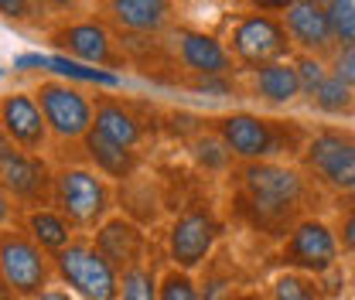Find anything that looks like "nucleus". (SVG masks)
Here are the masks:
<instances>
[{
  "instance_id": "nucleus-33",
  "label": "nucleus",
  "mask_w": 355,
  "mask_h": 300,
  "mask_svg": "<svg viewBox=\"0 0 355 300\" xmlns=\"http://www.w3.org/2000/svg\"><path fill=\"white\" fill-rule=\"evenodd\" d=\"M304 300H324V294H321V297H304Z\"/></svg>"
},
{
  "instance_id": "nucleus-12",
  "label": "nucleus",
  "mask_w": 355,
  "mask_h": 300,
  "mask_svg": "<svg viewBox=\"0 0 355 300\" xmlns=\"http://www.w3.org/2000/svg\"><path fill=\"white\" fill-rule=\"evenodd\" d=\"M342 259V242L338 232L324 222V218H301L280 242L277 249V263L284 270H297V273H311V276H324L338 266Z\"/></svg>"
},
{
  "instance_id": "nucleus-26",
  "label": "nucleus",
  "mask_w": 355,
  "mask_h": 300,
  "mask_svg": "<svg viewBox=\"0 0 355 300\" xmlns=\"http://www.w3.org/2000/svg\"><path fill=\"white\" fill-rule=\"evenodd\" d=\"M0 14L14 28H38L42 31L44 24H48V14L35 0H0Z\"/></svg>"
},
{
  "instance_id": "nucleus-28",
  "label": "nucleus",
  "mask_w": 355,
  "mask_h": 300,
  "mask_svg": "<svg viewBox=\"0 0 355 300\" xmlns=\"http://www.w3.org/2000/svg\"><path fill=\"white\" fill-rule=\"evenodd\" d=\"M328 65H331L335 79H342L345 86L355 89V44H338L335 55L328 58Z\"/></svg>"
},
{
  "instance_id": "nucleus-8",
  "label": "nucleus",
  "mask_w": 355,
  "mask_h": 300,
  "mask_svg": "<svg viewBox=\"0 0 355 300\" xmlns=\"http://www.w3.org/2000/svg\"><path fill=\"white\" fill-rule=\"evenodd\" d=\"M0 188L3 198L14 202L21 212L48 209L55 191V171L42 154L21 150L14 140L0 136Z\"/></svg>"
},
{
  "instance_id": "nucleus-14",
  "label": "nucleus",
  "mask_w": 355,
  "mask_h": 300,
  "mask_svg": "<svg viewBox=\"0 0 355 300\" xmlns=\"http://www.w3.org/2000/svg\"><path fill=\"white\" fill-rule=\"evenodd\" d=\"M92 10L120 38H164L175 28V0H92Z\"/></svg>"
},
{
  "instance_id": "nucleus-1",
  "label": "nucleus",
  "mask_w": 355,
  "mask_h": 300,
  "mask_svg": "<svg viewBox=\"0 0 355 300\" xmlns=\"http://www.w3.org/2000/svg\"><path fill=\"white\" fill-rule=\"evenodd\" d=\"M229 184L236 222L270 239H284L301 218H308L314 198V181L301 164L287 161H239Z\"/></svg>"
},
{
  "instance_id": "nucleus-15",
  "label": "nucleus",
  "mask_w": 355,
  "mask_h": 300,
  "mask_svg": "<svg viewBox=\"0 0 355 300\" xmlns=\"http://www.w3.org/2000/svg\"><path fill=\"white\" fill-rule=\"evenodd\" d=\"M280 17H284V24H287L297 51L318 55L324 62L335 55L338 38H335V28H331V17H328V3L324 0H294Z\"/></svg>"
},
{
  "instance_id": "nucleus-34",
  "label": "nucleus",
  "mask_w": 355,
  "mask_h": 300,
  "mask_svg": "<svg viewBox=\"0 0 355 300\" xmlns=\"http://www.w3.org/2000/svg\"><path fill=\"white\" fill-rule=\"evenodd\" d=\"M324 3H328V0H324Z\"/></svg>"
},
{
  "instance_id": "nucleus-16",
  "label": "nucleus",
  "mask_w": 355,
  "mask_h": 300,
  "mask_svg": "<svg viewBox=\"0 0 355 300\" xmlns=\"http://www.w3.org/2000/svg\"><path fill=\"white\" fill-rule=\"evenodd\" d=\"M0 130L7 140H14L21 150H31V154H42L51 140V130L44 120L42 106L35 99V92H7L3 103H0Z\"/></svg>"
},
{
  "instance_id": "nucleus-5",
  "label": "nucleus",
  "mask_w": 355,
  "mask_h": 300,
  "mask_svg": "<svg viewBox=\"0 0 355 300\" xmlns=\"http://www.w3.org/2000/svg\"><path fill=\"white\" fill-rule=\"evenodd\" d=\"M51 205L65 215L79 232H96L113 215V188L110 177L96 168L65 164L55 171V191Z\"/></svg>"
},
{
  "instance_id": "nucleus-25",
  "label": "nucleus",
  "mask_w": 355,
  "mask_h": 300,
  "mask_svg": "<svg viewBox=\"0 0 355 300\" xmlns=\"http://www.w3.org/2000/svg\"><path fill=\"white\" fill-rule=\"evenodd\" d=\"M291 62H294V69H297V79H301V89H304V99H311L318 89L324 86V79L331 76V65H328L324 58H318V55L297 51Z\"/></svg>"
},
{
  "instance_id": "nucleus-7",
  "label": "nucleus",
  "mask_w": 355,
  "mask_h": 300,
  "mask_svg": "<svg viewBox=\"0 0 355 300\" xmlns=\"http://www.w3.org/2000/svg\"><path fill=\"white\" fill-rule=\"evenodd\" d=\"M58 280L83 300H120V270L99 253L92 239H72L55 253Z\"/></svg>"
},
{
  "instance_id": "nucleus-22",
  "label": "nucleus",
  "mask_w": 355,
  "mask_h": 300,
  "mask_svg": "<svg viewBox=\"0 0 355 300\" xmlns=\"http://www.w3.org/2000/svg\"><path fill=\"white\" fill-rule=\"evenodd\" d=\"M308 103H311V109H318L321 116H349V113H355V89L345 86L335 76H328L324 86L318 89Z\"/></svg>"
},
{
  "instance_id": "nucleus-6",
  "label": "nucleus",
  "mask_w": 355,
  "mask_h": 300,
  "mask_svg": "<svg viewBox=\"0 0 355 300\" xmlns=\"http://www.w3.org/2000/svg\"><path fill=\"white\" fill-rule=\"evenodd\" d=\"M311 181L335 195H355V130L318 127L311 130L304 154L297 157Z\"/></svg>"
},
{
  "instance_id": "nucleus-21",
  "label": "nucleus",
  "mask_w": 355,
  "mask_h": 300,
  "mask_svg": "<svg viewBox=\"0 0 355 300\" xmlns=\"http://www.w3.org/2000/svg\"><path fill=\"white\" fill-rule=\"evenodd\" d=\"M24 232L42 246L48 249L51 256L58 253V249H65L72 239H76V225L65 218V215L58 212L55 205H48V209H35V212H24Z\"/></svg>"
},
{
  "instance_id": "nucleus-18",
  "label": "nucleus",
  "mask_w": 355,
  "mask_h": 300,
  "mask_svg": "<svg viewBox=\"0 0 355 300\" xmlns=\"http://www.w3.org/2000/svg\"><path fill=\"white\" fill-rule=\"evenodd\" d=\"M246 92H250V99H260L266 106H291L304 96L297 69H294L291 58L263 65L257 72H246Z\"/></svg>"
},
{
  "instance_id": "nucleus-29",
  "label": "nucleus",
  "mask_w": 355,
  "mask_h": 300,
  "mask_svg": "<svg viewBox=\"0 0 355 300\" xmlns=\"http://www.w3.org/2000/svg\"><path fill=\"white\" fill-rule=\"evenodd\" d=\"M335 232H338V242H342V256L355 259V205L345 209V212H338Z\"/></svg>"
},
{
  "instance_id": "nucleus-10",
  "label": "nucleus",
  "mask_w": 355,
  "mask_h": 300,
  "mask_svg": "<svg viewBox=\"0 0 355 300\" xmlns=\"http://www.w3.org/2000/svg\"><path fill=\"white\" fill-rule=\"evenodd\" d=\"M0 276H3V287L10 294H17L21 300H31L51 287V276H58L55 256L42 249L28 232L7 229L0 236Z\"/></svg>"
},
{
  "instance_id": "nucleus-27",
  "label": "nucleus",
  "mask_w": 355,
  "mask_h": 300,
  "mask_svg": "<svg viewBox=\"0 0 355 300\" xmlns=\"http://www.w3.org/2000/svg\"><path fill=\"white\" fill-rule=\"evenodd\" d=\"M328 17L338 44H355V0H328Z\"/></svg>"
},
{
  "instance_id": "nucleus-17",
  "label": "nucleus",
  "mask_w": 355,
  "mask_h": 300,
  "mask_svg": "<svg viewBox=\"0 0 355 300\" xmlns=\"http://www.w3.org/2000/svg\"><path fill=\"white\" fill-rule=\"evenodd\" d=\"M92 242L99 246V253L110 259L120 273L137 266V263H147V249H150L147 232L133 218H127V215H110L92 232Z\"/></svg>"
},
{
  "instance_id": "nucleus-11",
  "label": "nucleus",
  "mask_w": 355,
  "mask_h": 300,
  "mask_svg": "<svg viewBox=\"0 0 355 300\" xmlns=\"http://www.w3.org/2000/svg\"><path fill=\"white\" fill-rule=\"evenodd\" d=\"M222 232H225V225H222L219 212L209 202H191L168 225V259H171V266H181L188 273L198 270L212 256V249L219 246Z\"/></svg>"
},
{
  "instance_id": "nucleus-19",
  "label": "nucleus",
  "mask_w": 355,
  "mask_h": 300,
  "mask_svg": "<svg viewBox=\"0 0 355 300\" xmlns=\"http://www.w3.org/2000/svg\"><path fill=\"white\" fill-rule=\"evenodd\" d=\"M92 130H99L103 136H110L113 143L130 147V150H137L147 136L144 120L133 113L130 103H123L116 96H96V123H92Z\"/></svg>"
},
{
  "instance_id": "nucleus-30",
  "label": "nucleus",
  "mask_w": 355,
  "mask_h": 300,
  "mask_svg": "<svg viewBox=\"0 0 355 300\" xmlns=\"http://www.w3.org/2000/svg\"><path fill=\"white\" fill-rule=\"evenodd\" d=\"M48 17H65V14H83L86 0H35Z\"/></svg>"
},
{
  "instance_id": "nucleus-3",
  "label": "nucleus",
  "mask_w": 355,
  "mask_h": 300,
  "mask_svg": "<svg viewBox=\"0 0 355 300\" xmlns=\"http://www.w3.org/2000/svg\"><path fill=\"white\" fill-rule=\"evenodd\" d=\"M42 35H44V42H48V48H55L58 55H65L72 62L96 65V69H110V72H123L130 65L120 35L96 10L48 17Z\"/></svg>"
},
{
  "instance_id": "nucleus-23",
  "label": "nucleus",
  "mask_w": 355,
  "mask_h": 300,
  "mask_svg": "<svg viewBox=\"0 0 355 300\" xmlns=\"http://www.w3.org/2000/svg\"><path fill=\"white\" fill-rule=\"evenodd\" d=\"M161 297V276L147 266L137 263L120 273V300H157Z\"/></svg>"
},
{
  "instance_id": "nucleus-9",
  "label": "nucleus",
  "mask_w": 355,
  "mask_h": 300,
  "mask_svg": "<svg viewBox=\"0 0 355 300\" xmlns=\"http://www.w3.org/2000/svg\"><path fill=\"white\" fill-rule=\"evenodd\" d=\"M31 92L48 120L51 140H58V143L83 140L96 123V96H89L72 79H42Z\"/></svg>"
},
{
  "instance_id": "nucleus-24",
  "label": "nucleus",
  "mask_w": 355,
  "mask_h": 300,
  "mask_svg": "<svg viewBox=\"0 0 355 300\" xmlns=\"http://www.w3.org/2000/svg\"><path fill=\"white\" fill-rule=\"evenodd\" d=\"M157 300H202V287L181 266H168L161 273V297Z\"/></svg>"
},
{
  "instance_id": "nucleus-2",
  "label": "nucleus",
  "mask_w": 355,
  "mask_h": 300,
  "mask_svg": "<svg viewBox=\"0 0 355 300\" xmlns=\"http://www.w3.org/2000/svg\"><path fill=\"white\" fill-rule=\"evenodd\" d=\"M212 133L229 147L236 161H280L301 157L311 140V130L297 120L260 116L250 109H232L212 120Z\"/></svg>"
},
{
  "instance_id": "nucleus-20",
  "label": "nucleus",
  "mask_w": 355,
  "mask_h": 300,
  "mask_svg": "<svg viewBox=\"0 0 355 300\" xmlns=\"http://www.w3.org/2000/svg\"><path fill=\"white\" fill-rule=\"evenodd\" d=\"M79 143H83V154H86L89 168H96L99 174H106V177H113V181H127V177H133L137 168H140V154H137V150L113 143V140L103 136L99 130H89Z\"/></svg>"
},
{
  "instance_id": "nucleus-32",
  "label": "nucleus",
  "mask_w": 355,
  "mask_h": 300,
  "mask_svg": "<svg viewBox=\"0 0 355 300\" xmlns=\"http://www.w3.org/2000/svg\"><path fill=\"white\" fill-rule=\"evenodd\" d=\"M31 300H76L69 290H58V287H48V290H42L38 297H31Z\"/></svg>"
},
{
  "instance_id": "nucleus-31",
  "label": "nucleus",
  "mask_w": 355,
  "mask_h": 300,
  "mask_svg": "<svg viewBox=\"0 0 355 300\" xmlns=\"http://www.w3.org/2000/svg\"><path fill=\"white\" fill-rule=\"evenodd\" d=\"M236 10H260V14H284L294 0H229Z\"/></svg>"
},
{
  "instance_id": "nucleus-13",
  "label": "nucleus",
  "mask_w": 355,
  "mask_h": 300,
  "mask_svg": "<svg viewBox=\"0 0 355 300\" xmlns=\"http://www.w3.org/2000/svg\"><path fill=\"white\" fill-rule=\"evenodd\" d=\"M168 44H171L178 69L184 72V82H191V79H232L239 72L222 35L191 28V24H175L168 31Z\"/></svg>"
},
{
  "instance_id": "nucleus-4",
  "label": "nucleus",
  "mask_w": 355,
  "mask_h": 300,
  "mask_svg": "<svg viewBox=\"0 0 355 300\" xmlns=\"http://www.w3.org/2000/svg\"><path fill=\"white\" fill-rule=\"evenodd\" d=\"M222 42L232 51L239 72H257L273 62H287L297 55L294 38L280 14H260V10H239L225 21Z\"/></svg>"
}]
</instances>
